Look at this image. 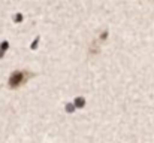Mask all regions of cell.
<instances>
[{"instance_id": "1", "label": "cell", "mask_w": 154, "mask_h": 143, "mask_svg": "<svg viewBox=\"0 0 154 143\" xmlns=\"http://www.w3.org/2000/svg\"><path fill=\"white\" fill-rule=\"evenodd\" d=\"M29 78H30V73H29V72H26V70H15V72L9 76V81H8L9 88L15 90V88L23 87V85L29 81Z\"/></svg>"}, {"instance_id": "2", "label": "cell", "mask_w": 154, "mask_h": 143, "mask_svg": "<svg viewBox=\"0 0 154 143\" xmlns=\"http://www.w3.org/2000/svg\"><path fill=\"white\" fill-rule=\"evenodd\" d=\"M84 103H85V100H84L82 97H79V98H76V100H75V103H73V104H75V107H82V106H84Z\"/></svg>"}, {"instance_id": "3", "label": "cell", "mask_w": 154, "mask_h": 143, "mask_svg": "<svg viewBox=\"0 0 154 143\" xmlns=\"http://www.w3.org/2000/svg\"><path fill=\"white\" fill-rule=\"evenodd\" d=\"M3 54H5V49H2V48H0V57H2Z\"/></svg>"}]
</instances>
